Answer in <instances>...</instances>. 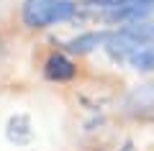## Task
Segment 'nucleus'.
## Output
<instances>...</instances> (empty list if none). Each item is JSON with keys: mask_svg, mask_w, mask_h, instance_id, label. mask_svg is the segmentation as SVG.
<instances>
[{"mask_svg": "<svg viewBox=\"0 0 154 151\" xmlns=\"http://www.w3.org/2000/svg\"><path fill=\"white\" fill-rule=\"evenodd\" d=\"M75 64H72V59L67 54H51L49 59H46L44 64V77L51 82H67L75 77Z\"/></svg>", "mask_w": 154, "mask_h": 151, "instance_id": "4", "label": "nucleus"}, {"mask_svg": "<svg viewBox=\"0 0 154 151\" xmlns=\"http://www.w3.org/2000/svg\"><path fill=\"white\" fill-rule=\"evenodd\" d=\"M77 13V3L72 0H23L21 18L28 28H46L54 23L69 21Z\"/></svg>", "mask_w": 154, "mask_h": 151, "instance_id": "3", "label": "nucleus"}, {"mask_svg": "<svg viewBox=\"0 0 154 151\" xmlns=\"http://www.w3.org/2000/svg\"><path fill=\"white\" fill-rule=\"evenodd\" d=\"M108 36H110V31L80 33V36H75L72 41H67V51H72V54H90V51H95L98 46H105V44H108Z\"/></svg>", "mask_w": 154, "mask_h": 151, "instance_id": "5", "label": "nucleus"}, {"mask_svg": "<svg viewBox=\"0 0 154 151\" xmlns=\"http://www.w3.org/2000/svg\"><path fill=\"white\" fill-rule=\"evenodd\" d=\"M80 11H93L110 23H136L154 11V0H85L77 3Z\"/></svg>", "mask_w": 154, "mask_h": 151, "instance_id": "2", "label": "nucleus"}, {"mask_svg": "<svg viewBox=\"0 0 154 151\" xmlns=\"http://www.w3.org/2000/svg\"><path fill=\"white\" fill-rule=\"evenodd\" d=\"M103 49L118 64L126 62L139 72H154V21H136L110 31Z\"/></svg>", "mask_w": 154, "mask_h": 151, "instance_id": "1", "label": "nucleus"}, {"mask_svg": "<svg viewBox=\"0 0 154 151\" xmlns=\"http://www.w3.org/2000/svg\"><path fill=\"white\" fill-rule=\"evenodd\" d=\"M8 138L13 141V143H26L28 138H31V123H28L26 115H13L11 120H8Z\"/></svg>", "mask_w": 154, "mask_h": 151, "instance_id": "6", "label": "nucleus"}, {"mask_svg": "<svg viewBox=\"0 0 154 151\" xmlns=\"http://www.w3.org/2000/svg\"><path fill=\"white\" fill-rule=\"evenodd\" d=\"M118 151H136V149H134V143H126L123 149H118Z\"/></svg>", "mask_w": 154, "mask_h": 151, "instance_id": "7", "label": "nucleus"}]
</instances>
